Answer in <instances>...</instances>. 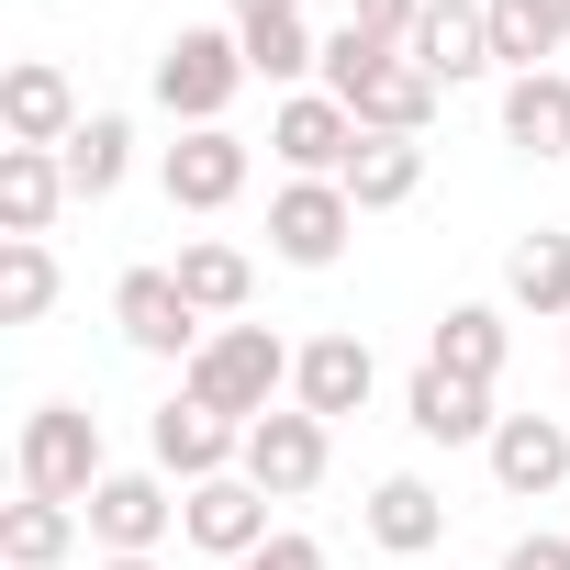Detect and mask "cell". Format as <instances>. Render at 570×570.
<instances>
[{
  "label": "cell",
  "mask_w": 570,
  "mask_h": 570,
  "mask_svg": "<svg viewBox=\"0 0 570 570\" xmlns=\"http://www.w3.org/2000/svg\"><path fill=\"white\" fill-rule=\"evenodd\" d=\"M414 190H425V135H358L347 202H358V213H403Z\"/></svg>",
  "instance_id": "cell-24"
},
{
  "label": "cell",
  "mask_w": 570,
  "mask_h": 570,
  "mask_svg": "<svg viewBox=\"0 0 570 570\" xmlns=\"http://www.w3.org/2000/svg\"><path fill=\"white\" fill-rule=\"evenodd\" d=\"M292 358L303 347H279L268 325H213L202 358L179 370V392L213 403V414H235V425H257V414H279V392H292Z\"/></svg>",
  "instance_id": "cell-2"
},
{
  "label": "cell",
  "mask_w": 570,
  "mask_h": 570,
  "mask_svg": "<svg viewBox=\"0 0 570 570\" xmlns=\"http://www.w3.org/2000/svg\"><path fill=\"white\" fill-rule=\"evenodd\" d=\"M235 570H325V548H314L303 525H279V537H268V548H246Z\"/></svg>",
  "instance_id": "cell-31"
},
{
  "label": "cell",
  "mask_w": 570,
  "mask_h": 570,
  "mask_svg": "<svg viewBox=\"0 0 570 570\" xmlns=\"http://www.w3.org/2000/svg\"><path fill=\"white\" fill-rule=\"evenodd\" d=\"M503 570H570V537H548V525H525V537L503 548Z\"/></svg>",
  "instance_id": "cell-32"
},
{
  "label": "cell",
  "mask_w": 570,
  "mask_h": 570,
  "mask_svg": "<svg viewBox=\"0 0 570 570\" xmlns=\"http://www.w3.org/2000/svg\"><path fill=\"white\" fill-rule=\"evenodd\" d=\"M403 425H414L425 448H492V425H503V414H492V392H481V381H459V370H436V358H425V370L403 381Z\"/></svg>",
  "instance_id": "cell-15"
},
{
  "label": "cell",
  "mask_w": 570,
  "mask_h": 570,
  "mask_svg": "<svg viewBox=\"0 0 570 570\" xmlns=\"http://www.w3.org/2000/svg\"><path fill=\"white\" fill-rule=\"evenodd\" d=\"M168 525H179L168 470H112V481L90 492V537H101V559H157Z\"/></svg>",
  "instance_id": "cell-12"
},
{
  "label": "cell",
  "mask_w": 570,
  "mask_h": 570,
  "mask_svg": "<svg viewBox=\"0 0 570 570\" xmlns=\"http://www.w3.org/2000/svg\"><path fill=\"white\" fill-rule=\"evenodd\" d=\"M325 90L358 112V135H425V124H436V79H425L403 46H370L358 23L325 35Z\"/></svg>",
  "instance_id": "cell-1"
},
{
  "label": "cell",
  "mask_w": 570,
  "mask_h": 570,
  "mask_svg": "<svg viewBox=\"0 0 570 570\" xmlns=\"http://www.w3.org/2000/svg\"><path fill=\"white\" fill-rule=\"evenodd\" d=\"M101 570H168V559H101Z\"/></svg>",
  "instance_id": "cell-34"
},
{
  "label": "cell",
  "mask_w": 570,
  "mask_h": 570,
  "mask_svg": "<svg viewBox=\"0 0 570 570\" xmlns=\"http://www.w3.org/2000/svg\"><path fill=\"white\" fill-rule=\"evenodd\" d=\"M12 470H23V492H46V503H90V492L112 481V459H101V414H90V403H35Z\"/></svg>",
  "instance_id": "cell-4"
},
{
  "label": "cell",
  "mask_w": 570,
  "mask_h": 570,
  "mask_svg": "<svg viewBox=\"0 0 570 570\" xmlns=\"http://www.w3.org/2000/svg\"><path fill=\"white\" fill-rule=\"evenodd\" d=\"M503 146H525V157H570V68H525V79H503Z\"/></svg>",
  "instance_id": "cell-23"
},
{
  "label": "cell",
  "mask_w": 570,
  "mask_h": 570,
  "mask_svg": "<svg viewBox=\"0 0 570 570\" xmlns=\"http://www.w3.org/2000/svg\"><path fill=\"white\" fill-rule=\"evenodd\" d=\"M235 90H246V35H235V23H179V35L157 46V112H168L179 135H190V124H224Z\"/></svg>",
  "instance_id": "cell-3"
},
{
  "label": "cell",
  "mask_w": 570,
  "mask_h": 570,
  "mask_svg": "<svg viewBox=\"0 0 570 570\" xmlns=\"http://www.w3.org/2000/svg\"><path fill=\"white\" fill-rule=\"evenodd\" d=\"M179 292H190V314L202 325H246V303H257V257L246 246H224V235H179Z\"/></svg>",
  "instance_id": "cell-18"
},
{
  "label": "cell",
  "mask_w": 570,
  "mask_h": 570,
  "mask_svg": "<svg viewBox=\"0 0 570 570\" xmlns=\"http://www.w3.org/2000/svg\"><path fill=\"white\" fill-rule=\"evenodd\" d=\"M425 358L492 392V381H503V358H514V325H503V303H448V314H436V336H425Z\"/></svg>",
  "instance_id": "cell-20"
},
{
  "label": "cell",
  "mask_w": 570,
  "mask_h": 570,
  "mask_svg": "<svg viewBox=\"0 0 570 570\" xmlns=\"http://www.w3.org/2000/svg\"><path fill=\"white\" fill-rule=\"evenodd\" d=\"M235 35H246V79H268V90H303L325 68V35L303 12H268V23H235Z\"/></svg>",
  "instance_id": "cell-28"
},
{
  "label": "cell",
  "mask_w": 570,
  "mask_h": 570,
  "mask_svg": "<svg viewBox=\"0 0 570 570\" xmlns=\"http://www.w3.org/2000/svg\"><path fill=\"white\" fill-rule=\"evenodd\" d=\"M436 537H448V492H436V481H414V470L370 481V548H392V559H436Z\"/></svg>",
  "instance_id": "cell-19"
},
{
  "label": "cell",
  "mask_w": 570,
  "mask_h": 570,
  "mask_svg": "<svg viewBox=\"0 0 570 570\" xmlns=\"http://www.w3.org/2000/svg\"><path fill=\"white\" fill-rule=\"evenodd\" d=\"M347 23H358L370 46H414V23H425V0H347Z\"/></svg>",
  "instance_id": "cell-30"
},
{
  "label": "cell",
  "mask_w": 570,
  "mask_h": 570,
  "mask_svg": "<svg viewBox=\"0 0 570 570\" xmlns=\"http://www.w3.org/2000/svg\"><path fill=\"white\" fill-rule=\"evenodd\" d=\"M179 537H190L202 559H224V570H235V559H246V548H268L279 525H268V492H257L246 470H224V481H190V492H179Z\"/></svg>",
  "instance_id": "cell-10"
},
{
  "label": "cell",
  "mask_w": 570,
  "mask_h": 570,
  "mask_svg": "<svg viewBox=\"0 0 570 570\" xmlns=\"http://www.w3.org/2000/svg\"><path fill=\"white\" fill-rule=\"evenodd\" d=\"M347 235H358L347 179H279V202H268V246H279V268H336Z\"/></svg>",
  "instance_id": "cell-8"
},
{
  "label": "cell",
  "mask_w": 570,
  "mask_h": 570,
  "mask_svg": "<svg viewBox=\"0 0 570 570\" xmlns=\"http://www.w3.org/2000/svg\"><path fill=\"white\" fill-rule=\"evenodd\" d=\"M46 314H57V246L0 235V325H46Z\"/></svg>",
  "instance_id": "cell-29"
},
{
  "label": "cell",
  "mask_w": 570,
  "mask_h": 570,
  "mask_svg": "<svg viewBox=\"0 0 570 570\" xmlns=\"http://www.w3.org/2000/svg\"><path fill=\"white\" fill-rule=\"evenodd\" d=\"M57 168H68V190H79V202H112V190H124V168H135V124H124V112H90V124L57 146Z\"/></svg>",
  "instance_id": "cell-27"
},
{
  "label": "cell",
  "mask_w": 570,
  "mask_h": 570,
  "mask_svg": "<svg viewBox=\"0 0 570 570\" xmlns=\"http://www.w3.org/2000/svg\"><path fill=\"white\" fill-rule=\"evenodd\" d=\"M68 202H79V190H68L57 146H0V235H46Z\"/></svg>",
  "instance_id": "cell-21"
},
{
  "label": "cell",
  "mask_w": 570,
  "mask_h": 570,
  "mask_svg": "<svg viewBox=\"0 0 570 570\" xmlns=\"http://www.w3.org/2000/svg\"><path fill=\"white\" fill-rule=\"evenodd\" d=\"M325 459H336V425H325V414H303V403H279V414H257V425H246V459H235V470H246L268 503H303V492L325 481Z\"/></svg>",
  "instance_id": "cell-5"
},
{
  "label": "cell",
  "mask_w": 570,
  "mask_h": 570,
  "mask_svg": "<svg viewBox=\"0 0 570 570\" xmlns=\"http://www.w3.org/2000/svg\"><path fill=\"white\" fill-rule=\"evenodd\" d=\"M268 157L292 168V179H347V157H358V112L336 101V90H292L268 112Z\"/></svg>",
  "instance_id": "cell-9"
},
{
  "label": "cell",
  "mask_w": 570,
  "mask_h": 570,
  "mask_svg": "<svg viewBox=\"0 0 570 570\" xmlns=\"http://www.w3.org/2000/svg\"><path fill=\"white\" fill-rule=\"evenodd\" d=\"M146 448H157V470H168V481L190 492V481H224V470L246 459V425L179 392V403H157V425H146Z\"/></svg>",
  "instance_id": "cell-11"
},
{
  "label": "cell",
  "mask_w": 570,
  "mask_h": 570,
  "mask_svg": "<svg viewBox=\"0 0 570 570\" xmlns=\"http://www.w3.org/2000/svg\"><path fill=\"white\" fill-rule=\"evenodd\" d=\"M436 90H470V79H492V0H425V23H414V46H403Z\"/></svg>",
  "instance_id": "cell-14"
},
{
  "label": "cell",
  "mask_w": 570,
  "mask_h": 570,
  "mask_svg": "<svg viewBox=\"0 0 570 570\" xmlns=\"http://www.w3.org/2000/svg\"><path fill=\"white\" fill-rule=\"evenodd\" d=\"M90 112H79V90H68V68L57 57H23L12 79H0V135L12 146H68Z\"/></svg>",
  "instance_id": "cell-16"
},
{
  "label": "cell",
  "mask_w": 570,
  "mask_h": 570,
  "mask_svg": "<svg viewBox=\"0 0 570 570\" xmlns=\"http://www.w3.org/2000/svg\"><path fill=\"white\" fill-rule=\"evenodd\" d=\"M503 303L537 314V325H570V235H559V224L514 235V257H503Z\"/></svg>",
  "instance_id": "cell-22"
},
{
  "label": "cell",
  "mask_w": 570,
  "mask_h": 570,
  "mask_svg": "<svg viewBox=\"0 0 570 570\" xmlns=\"http://www.w3.org/2000/svg\"><path fill=\"white\" fill-rule=\"evenodd\" d=\"M268 12H303V0H235V23H268Z\"/></svg>",
  "instance_id": "cell-33"
},
{
  "label": "cell",
  "mask_w": 570,
  "mask_h": 570,
  "mask_svg": "<svg viewBox=\"0 0 570 570\" xmlns=\"http://www.w3.org/2000/svg\"><path fill=\"white\" fill-rule=\"evenodd\" d=\"M481 459L514 503H548V492H570V414H503Z\"/></svg>",
  "instance_id": "cell-13"
},
{
  "label": "cell",
  "mask_w": 570,
  "mask_h": 570,
  "mask_svg": "<svg viewBox=\"0 0 570 570\" xmlns=\"http://www.w3.org/2000/svg\"><path fill=\"white\" fill-rule=\"evenodd\" d=\"M246 135L235 124H190L168 157H157V190H168V213H235L246 202Z\"/></svg>",
  "instance_id": "cell-7"
},
{
  "label": "cell",
  "mask_w": 570,
  "mask_h": 570,
  "mask_svg": "<svg viewBox=\"0 0 570 570\" xmlns=\"http://www.w3.org/2000/svg\"><path fill=\"white\" fill-rule=\"evenodd\" d=\"M370 392H381L370 336H314V347L292 358V403H303V414H325V425H336V414H358Z\"/></svg>",
  "instance_id": "cell-17"
},
{
  "label": "cell",
  "mask_w": 570,
  "mask_h": 570,
  "mask_svg": "<svg viewBox=\"0 0 570 570\" xmlns=\"http://www.w3.org/2000/svg\"><path fill=\"white\" fill-rule=\"evenodd\" d=\"M112 325H124L135 358H179V370H190L202 336H213V325L190 314V292H179V268H124V279H112Z\"/></svg>",
  "instance_id": "cell-6"
},
{
  "label": "cell",
  "mask_w": 570,
  "mask_h": 570,
  "mask_svg": "<svg viewBox=\"0 0 570 570\" xmlns=\"http://www.w3.org/2000/svg\"><path fill=\"white\" fill-rule=\"evenodd\" d=\"M559 46H570V0H492V68L503 79L548 68Z\"/></svg>",
  "instance_id": "cell-26"
},
{
  "label": "cell",
  "mask_w": 570,
  "mask_h": 570,
  "mask_svg": "<svg viewBox=\"0 0 570 570\" xmlns=\"http://www.w3.org/2000/svg\"><path fill=\"white\" fill-rule=\"evenodd\" d=\"M79 503H46V492H23V503H0V570H57L68 548H79Z\"/></svg>",
  "instance_id": "cell-25"
}]
</instances>
